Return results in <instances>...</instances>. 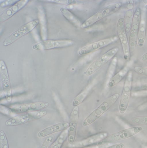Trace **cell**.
Listing matches in <instances>:
<instances>
[{
    "mask_svg": "<svg viewBox=\"0 0 147 148\" xmlns=\"http://www.w3.org/2000/svg\"><path fill=\"white\" fill-rule=\"evenodd\" d=\"M146 32V21L141 19L138 36V44L139 47H142L145 43Z\"/></svg>",
    "mask_w": 147,
    "mask_h": 148,
    "instance_id": "cell-20",
    "label": "cell"
},
{
    "mask_svg": "<svg viewBox=\"0 0 147 148\" xmlns=\"http://www.w3.org/2000/svg\"><path fill=\"white\" fill-rule=\"evenodd\" d=\"M146 9L147 10V5H146Z\"/></svg>",
    "mask_w": 147,
    "mask_h": 148,
    "instance_id": "cell-34",
    "label": "cell"
},
{
    "mask_svg": "<svg viewBox=\"0 0 147 148\" xmlns=\"http://www.w3.org/2000/svg\"><path fill=\"white\" fill-rule=\"evenodd\" d=\"M68 129L64 130L63 132L60 134L58 139L51 145L49 148H60L63 145L66 138L68 137Z\"/></svg>",
    "mask_w": 147,
    "mask_h": 148,
    "instance_id": "cell-22",
    "label": "cell"
},
{
    "mask_svg": "<svg viewBox=\"0 0 147 148\" xmlns=\"http://www.w3.org/2000/svg\"><path fill=\"white\" fill-rule=\"evenodd\" d=\"M134 1H127L125 13V27L127 33L130 32L133 18Z\"/></svg>",
    "mask_w": 147,
    "mask_h": 148,
    "instance_id": "cell-18",
    "label": "cell"
},
{
    "mask_svg": "<svg viewBox=\"0 0 147 148\" xmlns=\"http://www.w3.org/2000/svg\"><path fill=\"white\" fill-rule=\"evenodd\" d=\"M91 88V86L89 85L88 86L82 93L79 95L74 99L72 103V105L74 107H77L85 99V97L89 94Z\"/></svg>",
    "mask_w": 147,
    "mask_h": 148,
    "instance_id": "cell-23",
    "label": "cell"
},
{
    "mask_svg": "<svg viewBox=\"0 0 147 148\" xmlns=\"http://www.w3.org/2000/svg\"><path fill=\"white\" fill-rule=\"evenodd\" d=\"M69 126V123L67 122L60 123L43 130L38 134L37 136L39 138H43L54 133L65 130L68 128Z\"/></svg>",
    "mask_w": 147,
    "mask_h": 148,
    "instance_id": "cell-17",
    "label": "cell"
},
{
    "mask_svg": "<svg viewBox=\"0 0 147 148\" xmlns=\"http://www.w3.org/2000/svg\"><path fill=\"white\" fill-rule=\"evenodd\" d=\"M143 128L140 127H135L124 130L117 133H115L98 143V146H102L109 143H113L121 140L127 139L137 134L142 131Z\"/></svg>",
    "mask_w": 147,
    "mask_h": 148,
    "instance_id": "cell-2",
    "label": "cell"
},
{
    "mask_svg": "<svg viewBox=\"0 0 147 148\" xmlns=\"http://www.w3.org/2000/svg\"><path fill=\"white\" fill-rule=\"evenodd\" d=\"M124 147V144L123 143H119V144H115L106 148H123Z\"/></svg>",
    "mask_w": 147,
    "mask_h": 148,
    "instance_id": "cell-30",
    "label": "cell"
},
{
    "mask_svg": "<svg viewBox=\"0 0 147 148\" xmlns=\"http://www.w3.org/2000/svg\"><path fill=\"white\" fill-rule=\"evenodd\" d=\"M133 82V72L130 71L128 73L125 80L123 92L121 97L119 105V110L121 114H123L127 108L129 104Z\"/></svg>",
    "mask_w": 147,
    "mask_h": 148,
    "instance_id": "cell-8",
    "label": "cell"
},
{
    "mask_svg": "<svg viewBox=\"0 0 147 148\" xmlns=\"http://www.w3.org/2000/svg\"><path fill=\"white\" fill-rule=\"evenodd\" d=\"M49 105V103L44 102L32 103L11 107L8 110L7 112L9 114H20L40 111Z\"/></svg>",
    "mask_w": 147,
    "mask_h": 148,
    "instance_id": "cell-9",
    "label": "cell"
},
{
    "mask_svg": "<svg viewBox=\"0 0 147 148\" xmlns=\"http://www.w3.org/2000/svg\"><path fill=\"white\" fill-rule=\"evenodd\" d=\"M47 1L51 2L61 3V4H68V5L76 4L77 3V1H74V0H51V1Z\"/></svg>",
    "mask_w": 147,
    "mask_h": 148,
    "instance_id": "cell-27",
    "label": "cell"
},
{
    "mask_svg": "<svg viewBox=\"0 0 147 148\" xmlns=\"http://www.w3.org/2000/svg\"><path fill=\"white\" fill-rule=\"evenodd\" d=\"M0 73L2 86L6 100L8 102H10L12 101V90L7 69L5 62L3 60L0 61Z\"/></svg>",
    "mask_w": 147,
    "mask_h": 148,
    "instance_id": "cell-12",
    "label": "cell"
},
{
    "mask_svg": "<svg viewBox=\"0 0 147 148\" xmlns=\"http://www.w3.org/2000/svg\"><path fill=\"white\" fill-rule=\"evenodd\" d=\"M133 123L140 125H147V116H138L134 117L131 120Z\"/></svg>",
    "mask_w": 147,
    "mask_h": 148,
    "instance_id": "cell-24",
    "label": "cell"
},
{
    "mask_svg": "<svg viewBox=\"0 0 147 148\" xmlns=\"http://www.w3.org/2000/svg\"><path fill=\"white\" fill-rule=\"evenodd\" d=\"M79 110L78 106L75 107L71 114L68 127V141L70 144L74 143L77 134V126L78 121Z\"/></svg>",
    "mask_w": 147,
    "mask_h": 148,
    "instance_id": "cell-14",
    "label": "cell"
},
{
    "mask_svg": "<svg viewBox=\"0 0 147 148\" xmlns=\"http://www.w3.org/2000/svg\"><path fill=\"white\" fill-rule=\"evenodd\" d=\"M117 34L121 41L124 54V58L126 60L130 59V51L129 41L128 39L127 31L125 27V20L123 17L118 20L117 24Z\"/></svg>",
    "mask_w": 147,
    "mask_h": 148,
    "instance_id": "cell-10",
    "label": "cell"
},
{
    "mask_svg": "<svg viewBox=\"0 0 147 148\" xmlns=\"http://www.w3.org/2000/svg\"><path fill=\"white\" fill-rule=\"evenodd\" d=\"M143 2H144L145 4H146V5H147V0H144V1H143Z\"/></svg>",
    "mask_w": 147,
    "mask_h": 148,
    "instance_id": "cell-33",
    "label": "cell"
},
{
    "mask_svg": "<svg viewBox=\"0 0 147 148\" xmlns=\"http://www.w3.org/2000/svg\"><path fill=\"white\" fill-rule=\"evenodd\" d=\"M119 51L118 47H115L106 52L94 61L85 73V75L90 76L99 70L102 66L109 61Z\"/></svg>",
    "mask_w": 147,
    "mask_h": 148,
    "instance_id": "cell-6",
    "label": "cell"
},
{
    "mask_svg": "<svg viewBox=\"0 0 147 148\" xmlns=\"http://www.w3.org/2000/svg\"><path fill=\"white\" fill-rule=\"evenodd\" d=\"M128 72V68L126 66L115 75L109 81L108 86L109 88H112L117 84Z\"/></svg>",
    "mask_w": 147,
    "mask_h": 148,
    "instance_id": "cell-19",
    "label": "cell"
},
{
    "mask_svg": "<svg viewBox=\"0 0 147 148\" xmlns=\"http://www.w3.org/2000/svg\"><path fill=\"white\" fill-rule=\"evenodd\" d=\"M119 97V94H115L105 100L98 108L87 116L83 122V125L84 127H86L96 121L102 115L110 109Z\"/></svg>",
    "mask_w": 147,
    "mask_h": 148,
    "instance_id": "cell-1",
    "label": "cell"
},
{
    "mask_svg": "<svg viewBox=\"0 0 147 148\" xmlns=\"http://www.w3.org/2000/svg\"><path fill=\"white\" fill-rule=\"evenodd\" d=\"M141 59L142 61H147V52L146 53H145V54L142 56Z\"/></svg>",
    "mask_w": 147,
    "mask_h": 148,
    "instance_id": "cell-32",
    "label": "cell"
},
{
    "mask_svg": "<svg viewBox=\"0 0 147 148\" xmlns=\"http://www.w3.org/2000/svg\"><path fill=\"white\" fill-rule=\"evenodd\" d=\"M141 20V10L140 8L136 9L134 14L133 22L129 36V49L130 52H133L138 43V36Z\"/></svg>",
    "mask_w": 147,
    "mask_h": 148,
    "instance_id": "cell-4",
    "label": "cell"
},
{
    "mask_svg": "<svg viewBox=\"0 0 147 148\" xmlns=\"http://www.w3.org/2000/svg\"><path fill=\"white\" fill-rule=\"evenodd\" d=\"M39 23L38 20H34L23 25L13 32L9 36L3 41V44L4 46H7L16 41L17 40L28 33L32 31L38 25Z\"/></svg>",
    "mask_w": 147,
    "mask_h": 148,
    "instance_id": "cell-7",
    "label": "cell"
},
{
    "mask_svg": "<svg viewBox=\"0 0 147 148\" xmlns=\"http://www.w3.org/2000/svg\"><path fill=\"white\" fill-rule=\"evenodd\" d=\"M117 40V37H110L108 39L101 40L84 47L79 51L78 53L79 55L87 54L99 49L102 48L109 45L110 44H112Z\"/></svg>",
    "mask_w": 147,
    "mask_h": 148,
    "instance_id": "cell-13",
    "label": "cell"
},
{
    "mask_svg": "<svg viewBox=\"0 0 147 148\" xmlns=\"http://www.w3.org/2000/svg\"><path fill=\"white\" fill-rule=\"evenodd\" d=\"M0 147L1 148H9L7 140L3 131L0 132Z\"/></svg>",
    "mask_w": 147,
    "mask_h": 148,
    "instance_id": "cell-26",
    "label": "cell"
},
{
    "mask_svg": "<svg viewBox=\"0 0 147 148\" xmlns=\"http://www.w3.org/2000/svg\"><path fill=\"white\" fill-rule=\"evenodd\" d=\"M45 110L29 112L24 114L16 116L6 122V125L8 126H14L21 125L39 119L46 114Z\"/></svg>",
    "mask_w": 147,
    "mask_h": 148,
    "instance_id": "cell-5",
    "label": "cell"
},
{
    "mask_svg": "<svg viewBox=\"0 0 147 148\" xmlns=\"http://www.w3.org/2000/svg\"><path fill=\"white\" fill-rule=\"evenodd\" d=\"M60 11L62 14L72 23L77 27H81L82 24H81V23L79 21V20L71 12L64 8H61L60 9Z\"/></svg>",
    "mask_w": 147,
    "mask_h": 148,
    "instance_id": "cell-21",
    "label": "cell"
},
{
    "mask_svg": "<svg viewBox=\"0 0 147 148\" xmlns=\"http://www.w3.org/2000/svg\"><path fill=\"white\" fill-rule=\"evenodd\" d=\"M19 1L17 0H7V1H4L3 2L1 3V6L3 7H6V6H9V5H11V4H14L15 3H17Z\"/></svg>",
    "mask_w": 147,
    "mask_h": 148,
    "instance_id": "cell-29",
    "label": "cell"
},
{
    "mask_svg": "<svg viewBox=\"0 0 147 148\" xmlns=\"http://www.w3.org/2000/svg\"><path fill=\"white\" fill-rule=\"evenodd\" d=\"M54 140V135L51 134L48 136L45 139L40 148H50Z\"/></svg>",
    "mask_w": 147,
    "mask_h": 148,
    "instance_id": "cell-25",
    "label": "cell"
},
{
    "mask_svg": "<svg viewBox=\"0 0 147 148\" xmlns=\"http://www.w3.org/2000/svg\"><path fill=\"white\" fill-rule=\"evenodd\" d=\"M108 136V134L107 132L99 133L83 140L74 143L72 144H70L69 146V147L79 148L89 146L95 143H98Z\"/></svg>",
    "mask_w": 147,
    "mask_h": 148,
    "instance_id": "cell-15",
    "label": "cell"
},
{
    "mask_svg": "<svg viewBox=\"0 0 147 148\" xmlns=\"http://www.w3.org/2000/svg\"><path fill=\"white\" fill-rule=\"evenodd\" d=\"M134 69L136 73L140 75L147 76V67L135 66Z\"/></svg>",
    "mask_w": 147,
    "mask_h": 148,
    "instance_id": "cell-28",
    "label": "cell"
},
{
    "mask_svg": "<svg viewBox=\"0 0 147 148\" xmlns=\"http://www.w3.org/2000/svg\"><path fill=\"white\" fill-rule=\"evenodd\" d=\"M73 44V41L70 40H45L35 44L33 46V49L35 50H47L66 47Z\"/></svg>",
    "mask_w": 147,
    "mask_h": 148,
    "instance_id": "cell-11",
    "label": "cell"
},
{
    "mask_svg": "<svg viewBox=\"0 0 147 148\" xmlns=\"http://www.w3.org/2000/svg\"><path fill=\"white\" fill-rule=\"evenodd\" d=\"M28 2V0L19 1L9 8L6 10L0 15V22H3L9 19L13 15L24 8Z\"/></svg>",
    "mask_w": 147,
    "mask_h": 148,
    "instance_id": "cell-16",
    "label": "cell"
},
{
    "mask_svg": "<svg viewBox=\"0 0 147 148\" xmlns=\"http://www.w3.org/2000/svg\"><path fill=\"white\" fill-rule=\"evenodd\" d=\"M140 90H147V84L142 86L140 88Z\"/></svg>",
    "mask_w": 147,
    "mask_h": 148,
    "instance_id": "cell-31",
    "label": "cell"
},
{
    "mask_svg": "<svg viewBox=\"0 0 147 148\" xmlns=\"http://www.w3.org/2000/svg\"><path fill=\"white\" fill-rule=\"evenodd\" d=\"M122 5V4L121 3H113L108 5L87 19L82 24L81 27L82 28L87 27L104 17L116 13L120 9Z\"/></svg>",
    "mask_w": 147,
    "mask_h": 148,
    "instance_id": "cell-3",
    "label": "cell"
}]
</instances>
